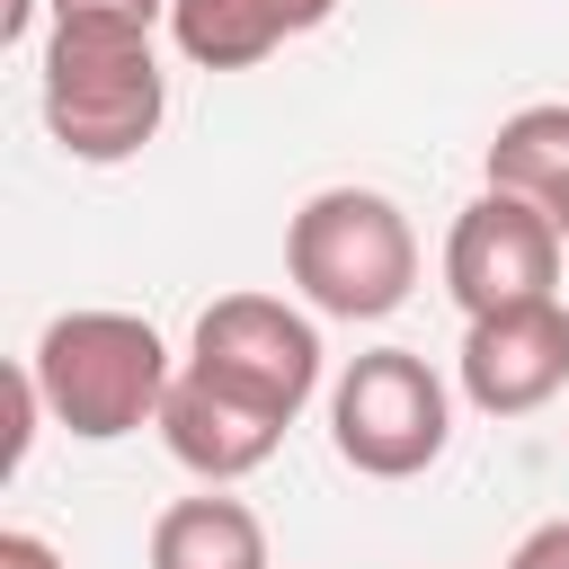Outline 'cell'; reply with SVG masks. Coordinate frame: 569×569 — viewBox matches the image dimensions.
Masks as SVG:
<instances>
[{
  "instance_id": "6da1fadb",
  "label": "cell",
  "mask_w": 569,
  "mask_h": 569,
  "mask_svg": "<svg viewBox=\"0 0 569 569\" xmlns=\"http://www.w3.org/2000/svg\"><path fill=\"white\" fill-rule=\"evenodd\" d=\"M169 116V71L151 27H98V18H53L44 36V133L62 160L116 169L133 160Z\"/></svg>"
},
{
  "instance_id": "7a4b0ae2",
  "label": "cell",
  "mask_w": 569,
  "mask_h": 569,
  "mask_svg": "<svg viewBox=\"0 0 569 569\" xmlns=\"http://www.w3.org/2000/svg\"><path fill=\"white\" fill-rule=\"evenodd\" d=\"M27 373L44 391V418L80 445H116L133 427H160L169 382H178L169 338L142 311H62V320H44Z\"/></svg>"
},
{
  "instance_id": "3957f363",
  "label": "cell",
  "mask_w": 569,
  "mask_h": 569,
  "mask_svg": "<svg viewBox=\"0 0 569 569\" xmlns=\"http://www.w3.org/2000/svg\"><path fill=\"white\" fill-rule=\"evenodd\" d=\"M284 276L320 320H391L418 284V231L382 187H320L284 222Z\"/></svg>"
},
{
  "instance_id": "277c9868",
  "label": "cell",
  "mask_w": 569,
  "mask_h": 569,
  "mask_svg": "<svg viewBox=\"0 0 569 569\" xmlns=\"http://www.w3.org/2000/svg\"><path fill=\"white\" fill-rule=\"evenodd\" d=\"M453 436V391L418 347H365L329 382V445L365 480H418Z\"/></svg>"
},
{
  "instance_id": "5b68a950",
  "label": "cell",
  "mask_w": 569,
  "mask_h": 569,
  "mask_svg": "<svg viewBox=\"0 0 569 569\" xmlns=\"http://www.w3.org/2000/svg\"><path fill=\"white\" fill-rule=\"evenodd\" d=\"M187 373L267 409L276 427H293L302 400L320 391V329H311V311H293L276 293H222V302L196 311Z\"/></svg>"
},
{
  "instance_id": "8992f818",
  "label": "cell",
  "mask_w": 569,
  "mask_h": 569,
  "mask_svg": "<svg viewBox=\"0 0 569 569\" xmlns=\"http://www.w3.org/2000/svg\"><path fill=\"white\" fill-rule=\"evenodd\" d=\"M445 284H453L462 320H498V311L560 302V284H569V240H560L525 196L480 187V196L453 213V231H445Z\"/></svg>"
},
{
  "instance_id": "52a82bcc",
  "label": "cell",
  "mask_w": 569,
  "mask_h": 569,
  "mask_svg": "<svg viewBox=\"0 0 569 569\" xmlns=\"http://www.w3.org/2000/svg\"><path fill=\"white\" fill-rule=\"evenodd\" d=\"M462 400L480 418H533L542 400L569 391V302H533V311H498L462 329Z\"/></svg>"
},
{
  "instance_id": "ba28073f",
  "label": "cell",
  "mask_w": 569,
  "mask_h": 569,
  "mask_svg": "<svg viewBox=\"0 0 569 569\" xmlns=\"http://www.w3.org/2000/svg\"><path fill=\"white\" fill-rule=\"evenodd\" d=\"M160 445H169V462L196 471L204 489H231V480H249V471L284 445V427H276L267 409H249V400H231V391H213V382H196V373L178 365L169 409H160Z\"/></svg>"
},
{
  "instance_id": "9c48e42d",
  "label": "cell",
  "mask_w": 569,
  "mask_h": 569,
  "mask_svg": "<svg viewBox=\"0 0 569 569\" xmlns=\"http://www.w3.org/2000/svg\"><path fill=\"white\" fill-rule=\"evenodd\" d=\"M329 18H338V0H169V44L196 71H249Z\"/></svg>"
},
{
  "instance_id": "30bf717a",
  "label": "cell",
  "mask_w": 569,
  "mask_h": 569,
  "mask_svg": "<svg viewBox=\"0 0 569 569\" xmlns=\"http://www.w3.org/2000/svg\"><path fill=\"white\" fill-rule=\"evenodd\" d=\"M480 169H489L498 196H525V204L569 240V98H533V107H516V116L489 133Z\"/></svg>"
},
{
  "instance_id": "8fae6325",
  "label": "cell",
  "mask_w": 569,
  "mask_h": 569,
  "mask_svg": "<svg viewBox=\"0 0 569 569\" xmlns=\"http://www.w3.org/2000/svg\"><path fill=\"white\" fill-rule=\"evenodd\" d=\"M151 569H267V525L222 489L178 498L151 525Z\"/></svg>"
},
{
  "instance_id": "7c38bea8",
  "label": "cell",
  "mask_w": 569,
  "mask_h": 569,
  "mask_svg": "<svg viewBox=\"0 0 569 569\" xmlns=\"http://www.w3.org/2000/svg\"><path fill=\"white\" fill-rule=\"evenodd\" d=\"M53 18H98V27H169V0H53Z\"/></svg>"
},
{
  "instance_id": "4fadbf2b",
  "label": "cell",
  "mask_w": 569,
  "mask_h": 569,
  "mask_svg": "<svg viewBox=\"0 0 569 569\" xmlns=\"http://www.w3.org/2000/svg\"><path fill=\"white\" fill-rule=\"evenodd\" d=\"M507 569H569V516H551V525H533L516 551H507Z\"/></svg>"
},
{
  "instance_id": "5bb4252c",
  "label": "cell",
  "mask_w": 569,
  "mask_h": 569,
  "mask_svg": "<svg viewBox=\"0 0 569 569\" xmlns=\"http://www.w3.org/2000/svg\"><path fill=\"white\" fill-rule=\"evenodd\" d=\"M0 569H62V551H53L44 533H27V525H9V533H0Z\"/></svg>"
},
{
  "instance_id": "9a60e30c",
  "label": "cell",
  "mask_w": 569,
  "mask_h": 569,
  "mask_svg": "<svg viewBox=\"0 0 569 569\" xmlns=\"http://www.w3.org/2000/svg\"><path fill=\"white\" fill-rule=\"evenodd\" d=\"M36 9H53V0H0V44H27L36 36Z\"/></svg>"
}]
</instances>
